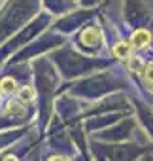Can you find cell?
<instances>
[{"instance_id": "ba28073f", "label": "cell", "mask_w": 153, "mask_h": 161, "mask_svg": "<svg viewBox=\"0 0 153 161\" xmlns=\"http://www.w3.org/2000/svg\"><path fill=\"white\" fill-rule=\"evenodd\" d=\"M8 112H10V114H23V110H21L19 106H15V104H12V106L8 108Z\"/></svg>"}, {"instance_id": "9c48e42d", "label": "cell", "mask_w": 153, "mask_h": 161, "mask_svg": "<svg viewBox=\"0 0 153 161\" xmlns=\"http://www.w3.org/2000/svg\"><path fill=\"white\" fill-rule=\"evenodd\" d=\"M49 161H68L66 157H61V155H55V157H51Z\"/></svg>"}, {"instance_id": "5b68a950", "label": "cell", "mask_w": 153, "mask_h": 161, "mask_svg": "<svg viewBox=\"0 0 153 161\" xmlns=\"http://www.w3.org/2000/svg\"><path fill=\"white\" fill-rule=\"evenodd\" d=\"M32 99H34V89L32 87H23L19 91V101L21 103H30Z\"/></svg>"}, {"instance_id": "7a4b0ae2", "label": "cell", "mask_w": 153, "mask_h": 161, "mask_svg": "<svg viewBox=\"0 0 153 161\" xmlns=\"http://www.w3.org/2000/svg\"><path fill=\"white\" fill-rule=\"evenodd\" d=\"M98 40H100V32H98V29H95V27L85 29V31L82 32V42H83L85 46H95Z\"/></svg>"}, {"instance_id": "30bf717a", "label": "cell", "mask_w": 153, "mask_h": 161, "mask_svg": "<svg viewBox=\"0 0 153 161\" xmlns=\"http://www.w3.org/2000/svg\"><path fill=\"white\" fill-rule=\"evenodd\" d=\"M4 161H17V159H15V157H13V155H8V157H6V159H4Z\"/></svg>"}, {"instance_id": "52a82bcc", "label": "cell", "mask_w": 153, "mask_h": 161, "mask_svg": "<svg viewBox=\"0 0 153 161\" xmlns=\"http://www.w3.org/2000/svg\"><path fill=\"white\" fill-rule=\"evenodd\" d=\"M144 76H145V80L149 84H153V63H149L147 66H145V72H144Z\"/></svg>"}, {"instance_id": "3957f363", "label": "cell", "mask_w": 153, "mask_h": 161, "mask_svg": "<svg viewBox=\"0 0 153 161\" xmlns=\"http://www.w3.org/2000/svg\"><path fill=\"white\" fill-rule=\"evenodd\" d=\"M15 89V80L13 78H4L2 82H0V93L2 95H8Z\"/></svg>"}, {"instance_id": "8992f818", "label": "cell", "mask_w": 153, "mask_h": 161, "mask_svg": "<svg viewBox=\"0 0 153 161\" xmlns=\"http://www.w3.org/2000/svg\"><path fill=\"white\" fill-rule=\"evenodd\" d=\"M129 70L130 72H140L142 70V61L138 57H130L129 59Z\"/></svg>"}, {"instance_id": "277c9868", "label": "cell", "mask_w": 153, "mask_h": 161, "mask_svg": "<svg viewBox=\"0 0 153 161\" xmlns=\"http://www.w3.org/2000/svg\"><path fill=\"white\" fill-rule=\"evenodd\" d=\"M130 46L132 44H125V42H121V44H117L115 47H113V53L117 55V57H129V53H130Z\"/></svg>"}, {"instance_id": "6da1fadb", "label": "cell", "mask_w": 153, "mask_h": 161, "mask_svg": "<svg viewBox=\"0 0 153 161\" xmlns=\"http://www.w3.org/2000/svg\"><path fill=\"white\" fill-rule=\"evenodd\" d=\"M132 46L134 47H144V46H147L149 42H151V34L145 31V29H140V31H136L134 34H132Z\"/></svg>"}]
</instances>
